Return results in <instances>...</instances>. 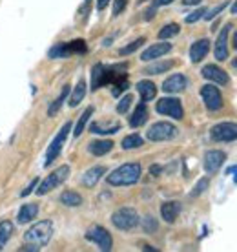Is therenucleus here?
Here are the masks:
<instances>
[{
    "mask_svg": "<svg viewBox=\"0 0 237 252\" xmlns=\"http://www.w3.org/2000/svg\"><path fill=\"white\" fill-rule=\"evenodd\" d=\"M234 48L237 50V32H236V35H234Z\"/></svg>",
    "mask_w": 237,
    "mask_h": 252,
    "instance_id": "3c124183",
    "label": "nucleus"
},
{
    "mask_svg": "<svg viewBox=\"0 0 237 252\" xmlns=\"http://www.w3.org/2000/svg\"><path fill=\"white\" fill-rule=\"evenodd\" d=\"M232 66H234V68H237V59H234V61H232Z\"/></svg>",
    "mask_w": 237,
    "mask_h": 252,
    "instance_id": "603ef678",
    "label": "nucleus"
},
{
    "mask_svg": "<svg viewBox=\"0 0 237 252\" xmlns=\"http://www.w3.org/2000/svg\"><path fill=\"white\" fill-rule=\"evenodd\" d=\"M201 73H203L205 79L215 82L219 86H225V84H228V81H230V79H228V73H226L225 69L215 66V64H206Z\"/></svg>",
    "mask_w": 237,
    "mask_h": 252,
    "instance_id": "ddd939ff",
    "label": "nucleus"
},
{
    "mask_svg": "<svg viewBox=\"0 0 237 252\" xmlns=\"http://www.w3.org/2000/svg\"><path fill=\"white\" fill-rule=\"evenodd\" d=\"M124 69H128V64H115V66H104V64H95L91 69V90H99L108 84H115V82L128 79Z\"/></svg>",
    "mask_w": 237,
    "mask_h": 252,
    "instance_id": "f257e3e1",
    "label": "nucleus"
},
{
    "mask_svg": "<svg viewBox=\"0 0 237 252\" xmlns=\"http://www.w3.org/2000/svg\"><path fill=\"white\" fill-rule=\"evenodd\" d=\"M144 141L139 133H131V135H126L122 139V150H135L139 146H143Z\"/></svg>",
    "mask_w": 237,
    "mask_h": 252,
    "instance_id": "2f4dec72",
    "label": "nucleus"
},
{
    "mask_svg": "<svg viewBox=\"0 0 237 252\" xmlns=\"http://www.w3.org/2000/svg\"><path fill=\"white\" fill-rule=\"evenodd\" d=\"M161 172H162V166H161V164H151V166H150V174L153 177L161 176Z\"/></svg>",
    "mask_w": 237,
    "mask_h": 252,
    "instance_id": "37998d69",
    "label": "nucleus"
},
{
    "mask_svg": "<svg viewBox=\"0 0 237 252\" xmlns=\"http://www.w3.org/2000/svg\"><path fill=\"white\" fill-rule=\"evenodd\" d=\"M113 148V141L110 139H99V141H91L88 145V152L95 156V158H100V156H106L108 152H112Z\"/></svg>",
    "mask_w": 237,
    "mask_h": 252,
    "instance_id": "aec40b11",
    "label": "nucleus"
},
{
    "mask_svg": "<svg viewBox=\"0 0 237 252\" xmlns=\"http://www.w3.org/2000/svg\"><path fill=\"white\" fill-rule=\"evenodd\" d=\"M157 227H159V223H157L155 218H151V216H146L143 220V228L146 234H153L157 230Z\"/></svg>",
    "mask_w": 237,
    "mask_h": 252,
    "instance_id": "f704fd0d",
    "label": "nucleus"
},
{
    "mask_svg": "<svg viewBox=\"0 0 237 252\" xmlns=\"http://www.w3.org/2000/svg\"><path fill=\"white\" fill-rule=\"evenodd\" d=\"M179 32H181V26L179 24H166L164 28H162L161 32H159V38L161 40H166V38H172L175 37V35H179Z\"/></svg>",
    "mask_w": 237,
    "mask_h": 252,
    "instance_id": "473e14b6",
    "label": "nucleus"
},
{
    "mask_svg": "<svg viewBox=\"0 0 237 252\" xmlns=\"http://www.w3.org/2000/svg\"><path fill=\"white\" fill-rule=\"evenodd\" d=\"M137 92L141 95V99L143 102H148V101H153L157 95V88L155 84L151 81H139L137 82Z\"/></svg>",
    "mask_w": 237,
    "mask_h": 252,
    "instance_id": "412c9836",
    "label": "nucleus"
},
{
    "mask_svg": "<svg viewBox=\"0 0 237 252\" xmlns=\"http://www.w3.org/2000/svg\"><path fill=\"white\" fill-rule=\"evenodd\" d=\"M51 236H53V223L50 220H42L35 223L28 232L24 234V241L30 245L37 247L38 251L50 243Z\"/></svg>",
    "mask_w": 237,
    "mask_h": 252,
    "instance_id": "7ed1b4c3",
    "label": "nucleus"
},
{
    "mask_svg": "<svg viewBox=\"0 0 237 252\" xmlns=\"http://www.w3.org/2000/svg\"><path fill=\"white\" fill-rule=\"evenodd\" d=\"M174 68V61H161V63H153L150 66H146L143 69V73L146 75H159V73H164L168 69Z\"/></svg>",
    "mask_w": 237,
    "mask_h": 252,
    "instance_id": "393cba45",
    "label": "nucleus"
},
{
    "mask_svg": "<svg viewBox=\"0 0 237 252\" xmlns=\"http://www.w3.org/2000/svg\"><path fill=\"white\" fill-rule=\"evenodd\" d=\"M232 26H225L221 33H219L217 40H215V48H213V55L217 61H226L228 59V35H230Z\"/></svg>",
    "mask_w": 237,
    "mask_h": 252,
    "instance_id": "4468645a",
    "label": "nucleus"
},
{
    "mask_svg": "<svg viewBox=\"0 0 237 252\" xmlns=\"http://www.w3.org/2000/svg\"><path fill=\"white\" fill-rule=\"evenodd\" d=\"M232 13H237V0L234 2V6H232Z\"/></svg>",
    "mask_w": 237,
    "mask_h": 252,
    "instance_id": "8fccbe9b",
    "label": "nucleus"
},
{
    "mask_svg": "<svg viewBox=\"0 0 237 252\" xmlns=\"http://www.w3.org/2000/svg\"><path fill=\"white\" fill-rule=\"evenodd\" d=\"M177 135V126H174L172 123H166V121H159L155 125L150 126V130L146 132V137L153 141V143H159V141H170Z\"/></svg>",
    "mask_w": 237,
    "mask_h": 252,
    "instance_id": "0eeeda50",
    "label": "nucleus"
},
{
    "mask_svg": "<svg viewBox=\"0 0 237 252\" xmlns=\"http://www.w3.org/2000/svg\"><path fill=\"white\" fill-rule=\"evenodd\" d=\"M153 17H155V6H151L150 9H146V15H144V19L151 20Z\"/></svg>",
    "mask_w": 237,
    "mask_h": 252,
    "instance_id": "c03bdc74",
    "label": "nucleus"
},
{
    "mask_svg": "<svg viewBox=\"0 0 237 252\" xmlns=\"http://www.w3.org/2000/svg\"><path fill=\"white\" fill-rule=\"evenodd\" d=\"M131 102H133V97H131L130 94H126L124 97L120 99V102L117 104V112H118V114H126V112L130 110Z\"/></svg>",
    "mask_w": 237,
    "mask_h": 252,
    "instance_id": "e433bc0d",
    "label": "nucleus"
},
{
    "mask_svg": "<svg viewBox=\"0 0 237 252\" xmlns=\"http://www.w3.org/2000/svg\"><path fill=\"white\" fill-rule=\"evenodd\" d=\"M126 4H128V0H113V17H118L124 11Z\"/></svg>",
    "mask_w": 237,
    "mask_h": 252,
    "instance_id": "a19ab883",
    "label": "nucleus"
},
{
    "mask_svg": "<svg viewBox=\"0 0 237 252\" xmlns=\"http://www.w3.org/2000/svg\"><path fill=\"white\" fill-rule=\"evenodd\" d=\"M86 240L88 241H91V243H95V245L99 247L100 251H112V247H113V238H112V234L108 232L104 227H91L89 230L86 232Z\"/></svg>",
    "mask_w": 237,
    "mask_h": 252,
    "instance_id": "1a4fd4ad",
    "label": "nucleus"
},
{
    "mask_svg": "<svg viewBox=\"0 0 237 252\" xmlns=\"http://www.w3.org/2000/svg\"><path fill=\"white\" fill-rule=\"evenodd\" d=\"M210 137L217 143H228L237 139V123H219L210 130Z\"/></svg>",
    "mask_w": 237,
    "mask_h": 252,
    "instance_id": "9d476101",
    "label": "nucleus"
},
{
    "mask_svg": "<svg viewBox=\"0 0 237 252\" xmlns=\"http://www.w3.org/2000/svg\"><path fill=\"white\" fill-rule=\"evenodd\" d=\"M60 203L64 207H81L82 205V195L75 190H64L60 194Z\"/></svg>",
    "mask_w": 237,
    "mask_h": 252,
    "instance_id": "b1692460",
    "label": "nucleus"
},
{
    "mask_svg": "<svg viewBox=\"0 0 237 252\" xmlns=\"http://www.w3.org/2000/svg\"><path fill=\"white\" fill-rule=\"evenodd\" d=\"M208 177H203V179H199L197 181V185H195V189L192 190V197H197V195H201L203 192H205L206 189H208Z\"/></svg>",
    "mask_w": 237,
    "mask_h": 252,
    "instance_id": "4c0bfd02",
    "label": "nucleus"
},
{
    "mask_svg": "<svg viewBox=\"0 0 237 252\" xmlns=\"http://www.w3.org/2000/svg\"><path fill=\"white\" fill-rule=\"evenodd\" d=\"M37 216H38V205H35V203H28V205H24V207L19 210L17 221H19L20 225H26V223H30V221L35 220Z\"/></svg>",
    "mask_w": 237,
    "mask_h": 252,
    "instance_id": "4be33fe9",
    "label": "nucleus"
},
{
    "mask_svg": "<svg viewBox=\"0 0 237 252\" xmlns=\"http://www.w3.org/2000/svg\"><path fill=\"white\" fill-rule=\"evenodd\" d=\"M126 88H128V79H122V81H118V82H115V84H113L112 94L115 95V97H118V95L122 94Z\"/></svg>",
    "mask_w": 237,
    "mask_h": 252,
    "instance_id": "58836bf2",
    "label": "nucleus"
},
{
    "mask_svg": "<svg viewBox=\"0 0 237 252\" xmlns=\"http://www.w3.org/2000/svg\"><path fill=\"white\" fill-rule=\"evenodd\" d=\"M69 130H71V123L68 121V123L59 130V133L55 135V139L51 141L50 148H48V152H46V161H44V166H50V164L53 163L59 156H60V152H62L64 145H66V139H68Z\"/></svg>",
    "mask_w": 237,
    "mask_h": 252,
    "instance_id": "423d86ee",
    "label": "nucleus"
},
{
    "mask_svg": "<svg viewBox=\"0 0 237 252\" xmlns=\"http://www.w3.org/2000/svg\"><path fill=\"white\" fill-rule=\"evenodd\" d=\"M106 174V168L104 166H93V168H89V170L82 176L81 183L86 187V189H93L95 185L100 181V177Z\"/></svg>",
    "mask_w": 237,
    "mask_h": 252,
    "instance_id": "6ab92c4d",
    "label": "nucleus"
},
{
    "mask_svg": "<svg viewBox=\"0 0 237 252\" xmlns=\"http://www.w3.org/2000/svg\"><path fill=\"white\" fill-rule=\"evenodd\" d=\"M201 97H203V101H205L206 108L210 112H217V110L223 108V95L217 90V86H212V84L203 86L201 88Z\"/></svg>",
    "mask_w": 237,
    "mask_h": 252,
    "instance_id": "9b49d317",
    "label": "nucleus"
},
{
    "mask_svg": "<svg viewBox=\"0 0 237 252\" xmlns=\"http://www.w3.org/2000/svg\"><path fill=\"white\" fill-rule=\"evenodd\" d=\"M68 95H69V86H64L62 92H60V95H59V97H57L55 101H53V102L50 104V108H48V115H50V117H53V115L59 114V110L62 108L64 101L68 99Z\"/></svg>",
    "mask_w": 237,
    "mask_h": 252,
    "instance_id": "cd10ccee",
    "label": "nucleus"
},
{
    "mask_svg": "<svg viewBox=\"0 0 237 252\" xmlns=\"http://www.w3.org/2000/svg\"><path fill=\"white\" fill-rule=\"evenodd\" d=\"M146 121H148V108H146V102H141V104L133 110V114L130 115V126L131 128H139V126H143Z\"/></svg>",
    "mask_w": 237,
    "mask_h": 252,
    "instance_id": "5701e85b",
    "label": "nucleus"
},
{
    "mask_svg": "<svg viewBox=\"0 0 237 252\" xmlns=\"http://www.w3.org/2000/svg\"><path fill=\"white\" fill-rule=\"evenodd\" d=\"M208 51H210V40L208 38L195 40L194 44H192V48H190V59H192V63H201L208 55Z\"/></svg>",
    "mask_w": 237,
    "mask_h": 252,
    "instance_id": "f3484780",
    "label": "nucleus"
},
{
    "mask_svg": "<svg viewBox=\"0 0 237 252\" xmlns=\"http://www.w3.org/2000/svg\"><path fill=\"white\" fill-rule=\"evenodd\" d=\"M226 6H228V2H223V4H219L217 7H213L212 11H206V13H205V19H206V20H212V19H215V17H217L219 13L223 11V9H225Z\"/></svg>",
    "mask_w": 237,
    "mask_h": 252,
    "instance_id": "ea45409f",
    "label": "nucleus"
},
{
    "mask_svg": "<svg viewBox=\"0 0 237 252\" xmlns=\"http://www.w3.org/2000/svg\"><path fill=\"white\" fill-rule=\"evenodd\" d=\"M174 0H153V4L151 6H155V7H159V6H166V4H172Z\"/></svg>",
    "mask_w": 237,
    "mask_h": 252,
    "instance_id": "49530a36",
    "label": "nucleus"
},
{
    "mask_svg": "<svg viewBox=\"0 0 237 252\" xmlns=\"http://www.w3.org/2000/svg\"><path fill=\"white\" fill-rule=\"evenodd\" d=\"M186 86V77L181 75V73H174V75H170L166 81L162 82V92H166V94H181V92H184Z\"/></svg>",
    "mask_w": 237,
    "mask_h": 252,
    "instance_id": "2eb2a0df",
    "label": "nucleus"
},
{
    "mask_svg": "<svg viewBox=\"0 0 237 252\" xmlns=\"http://www.w3.org/2000/svg\"><path fill=\"white\" fill-rule=\"evenodd\" d=\"M170 51H172V44L170 42H159V44H153L148 50H144L143 55H141V61L143 63H150V61H155L159 57H164Z\"/></svg>",
    "mask_w": 237,
    "mask_h": 252,
    "instance_id": "dca6fc26",
    "label": "nucleus"
},
{
    "mask_svg": "<svg viewBox=\"0 0 237 252\" xmlns=\"http://www.w3.org/2000/svg\"><path fill=\"white\" fill-rule=\"evenodd\" d=\"M108 4H110V0H97V9H99V11H104Z\"/></svg>",
    "mask_w": 237,
    "mask_h": 252,
    "instance_id": "a18cd8bd",
    "label": "nucleus"
},
{
    "mask_svg": "<svg viewBox=\"0 0 237 252\" xmlns=\"http://www.w3.org/2000/svg\"><path fill=\"white\" fill-rule=\"evenodd\" d=\"M141 174H143V168L139 163H124L110 172L106 176V181L110 187H130L141 179Z\"/></svg>",
    "mask_w": 237,
    "mask_h": 252,
    "instance_id": "f03ea898",
    "label": "nucleus"
},
{
    "mask_svg": "<svg viewBox=\"0 0 237 252\" xmlns=\"http://www.w3.org/2000/svg\"><path fill=\"white\" fill-rule=\"evenodd\" d=\"M38 183H40V179H38V177L31 179V183H30L28 187H26V190H22V192H20V195H22V197H26V195H30V194L33 192V190H35V189L38 187Z\"/></svg>",
    "mask_w": 237,
    "mask_h": 252,
    "instance_id": "79ce46f5",
    "label": "nucleus"
},
{
    "mask_svg": "<svg viewBox=\"0 0 237 252\" xmlns=\"http://www.w3.org/2000/svg\"><path fill=\"white\" fill-rule=\"evenodd\" d=\"M48 57L50 59H66V57H71V53L68 50V42H59L48 51Z\"/></svg>",
    "mask_w": 237,
    "mask_h": 252,
    "instance_id": "c756f323",
    "label": "nucleus"
},
{
    "mask_svg": "<svg viewBox=\"0 0 237 252\" xmlns=\"http://www.w3.org/2000/svg\"><path fill=\"white\" fill-rule=\"evenodd\" d=\"M226 174H234V181L237 183V164L236 166H230V168L226 170Z\"/></svg>",
    "mask_w": 237,
    "mask_h": 252,
    "instance_id": "09e8293b",
    "label": "nucleus"
},
{
    "mask_svg": "<svg viewBox=\"0 0 237 252\" xmlns=\"http://www.w3.org/2000/svg\"><path fill=\"white\" fill-rule=\"evenodd\" d=\"M206 11H208L206 7H199V9H195L194 13H190L186 19H184V22H186V24H194V22H197V20L205 19V13Z\"/></svg>",
    "mask_w": 237,
    "mask_h": 252,
    "instance_id": "c9c22d12",
    "label": "nucleus"
},
{
    "mask_svg": "<svg viewBox=\"0 0 237 252\" xmlns=\"http://www.w3.org/2000/svg\"><path fill=\"white\" fill-rule=\"evenodd\" d=\"M181 203L179 201H166L161 205V216L162 220L166 221V223H174L179 214H181Z\"/></svg>",
    "mask_w": 237,
    "mask_h": 252,
    "instance_id": "a211bd4d",
    "label": "nucleus"
},
{
    "mask_svg": "<svg viewBox=\"0 0 237 252\" xmlns=\"http://www.w3.org/2000/svg\"><path fill=\"white\" fill-rule=\"evenodd\" d=\"M157 114L161 115H168L172 119H182V115H184V110H182V104L179 99H175V97H164V99H159L157 101Z\"/></svg>",
    "mask_w": 237,
    "mask_h": 252,
    "instance_id": "6e6552de",
    "label": "nucleus"
},
{
    "mask_svg": "<svg viewBox=\"0 0 237 252\" xmlns=\"http://www.w3.org/2000/svg\"><path fill=\"white\" fill-rule=\"evenodd\" d=\"M84 97H86V82L79 81V82H77L75 90L71 92V97H69V106H71V108L79 106Z\"/></svg>",
    "mask_w": 237,
    "mask_h": 252,
    "instance_id": "bb28decb",
    "label": "nucleus"
},
{
    "mask_svg": "<svg viewBox=\"0 0 237 252\" xmlns=\"http://www.w3.org/2000/svg\"><path fill=\"white\" fill-rule=\"evenodd\" d=\"M139 214L135 208L131 207H120L118 210H115L112 216V223L118 230H131L139 225Z\"/></svg>",
    "mask_w": 237,
    "mask_h": 252,
    "instance_id": "39448f33",
    "label": "nucleus"
},
{
    "mask_svg": "<svg viewBox=\"0 0 237 252\" xmlns=\"http://www.w3.org/2000/svg\"><path fill=\"white\" fill-rule=\"evenodd\" d=\"M69 172H71V168H69L68 164H62V166H59L57 170H53L50 176L44 179L42 183H38L37 195H46L48 192L55 190L57 187H60V185H62L64 181H66V179L69 177Z\"/></svg>",
    "mask_w": 237,
    "mask_h": 252,
    "instance_id": "20e7f679",
    "label": "nucleus"
},
{
    "mask_svg": "<svg viewBox=\"0 0 237 252\" xmlns=\"http://www.w3.org/2000/svg\"><path fill=\"white\" fill-rule=\"evenodd\" d=\"M226 159V154L221 150H208L205 154V170L206 174H215L223 166Z\"/></svg>",
    "mask_w": 237,
    "mask_h": 252,
    "instance_id": "f8f14e48",
    "label": "nucleus"
},
{
    "mask_svg": "<svg viewBox=\"0 0 237 252\" xmlns=\"http://www.w3.org/2000/svg\"><path fill=\"white\" fill-rule=\"evenodd\" d=\"M203 0H182V4L184 6H197V4H201Z\"/></svg>",
    "mask_w": 237,
    "mask_h": 252,
    "instance_id": "de8ad7c7",
    "label": "nucleus"
},
{
    "mask_svg": "<svg viewBox=\"0 0 237 252\" xmlns=\"http://www.w3.org/2000/svg\"><path fill=\"white\" fill-rule=\"evenodd\" d=\"M13 232H15V225H13L11 221H0V251H4L7 241L11 240Z\"/></svg>",
    "mask_w": 237,
    "mask_h": 252,
    "instance_id": "a878e982",
    "label": "nucleus"
},
{
    "mask_svg": "<svg viewBox=\"0 0 237 252\" xmlns=\"http://www.w3.org/2000/svg\"><path fill=\"white\" fill-rule=\"evenodd\" d=\"M144 42H146V38H144V37L137 38V40H133L131 44L124 46V48H120V50H118V55H120V57H126V55H131V53H135V51H137L139 48H141V46L144 44Z\"/></svg>",
    "mask_w": 237,
    "mask_h": 252,
    "instance_id": "72a5a7b5",
    "label": "nucleus"
},
{
    "mask_svg": "<svg viewBox=\"0 0 237 252\" xmlns=\"http://www.w3.org/2000/svg\"><path fill=\"white\" fill-rule=\"evenodd\" d=\"M120 130V125L115 123L112 126H102L100 123H91L89 126V132L91 133H100V135H108V133H117Z\"/></svg>",
    "mask_w": 237,
    "mask_h": 252,
    "instance_id": "7c9ffc66",
    "label": "nucleus"
},
{
    "mask_svg": "<svg viewBox=\"0 0 237 252\" xmlns=\"http://www.w3.org/2000/svg\"><path fill=\"white\" fill-rule=\"evenodd\" d=\"M93 106H88L84 112H82V115L79 117V121H77V126H75V132H73V135L75 137H79L82 132H84V128H86V125H88V121H89V117L93 115Z\"/></svg>",
    "mask_w": 237,
    "mask_h": 252,
    "instance_id": "c85d7f7f",
    "label": "nucleus"
}]
</instances>
